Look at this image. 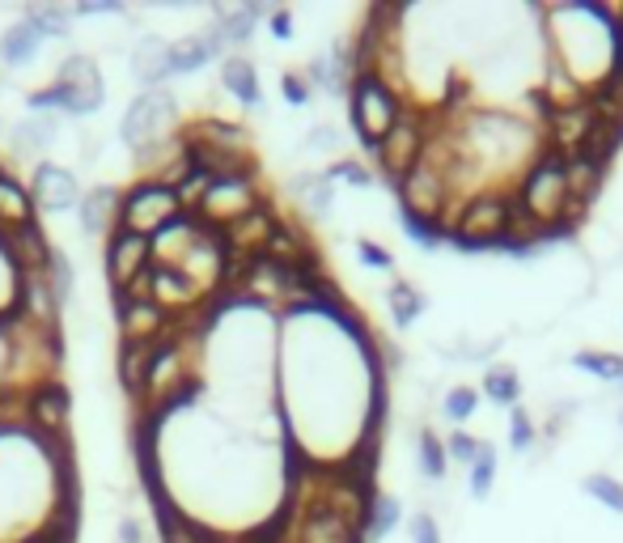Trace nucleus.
<instances>
[{
  "label": "nucleus",
  "instance_id": "obj_24",
  "mask_svg": "<svg viewBox=\"0 0 623 543\" xmlns=\"http://www.w3.org/2000/svg\"><path fill=\"white\" fill-rule=\"evenodd\" d=\"M26 22H30L43 39H64L77 17H73V9H64V4H30V9H26Z\"/></svg>",
  "mask_w": 623,
  "mask_h": 543
},
{
  "label": "nucleus",
  "instance_id": "obj_28",
  "mask_svg": "<svg viewBox=\"0 0 623 543\" xmlns=\"http://www.w3.org/2000/svg\"><path fill=\"white\" fill-rule=\"evenodd\" d=\"M416 463H420V476L425 480H441L445 467H450V454H445V442L432 434V429H420V445H416Z\"/></svg>",
  "mask_w": 623,
  "mask_h": 543
},
{
  "label": "nucleus",
  "instance_id": "obj_19",
  "mask_svg": "<svg viewBox=\"0 0 623 543\" xmlns=\"http://www.w3.org/2000/svg\"><path fill=\"white\" fill-rule=\"evenodd\" d=\"M60 137V115H26L22 124L9 128V145L17 157H35V153H48Z\"/></svg>",
  "mask_w": 623,
  "mask_h": 543
},
{
  "label": "nucleus",
  "instance_id": "obj_6",
  "mask_svg": "<svg viewBox=\"0 0 623 543\" xmlns=\"http://www.w3.org/2000/svg\"><path fill=\"white\" fill-rule=\"evenodd\" d=\"M509 208H514V192L509 188H483L467 199L463 221L454 230V247L458 250H496V243L509 230Z\"/></svg>",
  "mask_w": 623,
  "mask_h": 543
},
{
  "label": "nucleus",
  "instance_id": "obj_35",
  "mask_svg": "<svg viewBox=\"0 0 623 543\" xmlns=\"http://www.w3.org/2000/svg\"><path fill=\"white\" fill-rule=\"evenodd\" d=\"M327 179H332V183H352V188H374V174H369V166H361V161H348V157H339L336 166L327 170Z\"/></svg>",
  "mask_w": 623,
  "mask_h": 543
},
{
  "label": "nucleus",
  "instance_id": "obj_23",
  "mask_svg": "<svg viewBox=\"0 0 623 543\" xmlns=\"http://www.w3.org/2000/svg\"><path fill=\"white\" fill-rule=\"evenodd\" d=\"M386 306H390L394 327L403 332V327H412V323L425 314V294H420L412 281H390V289H386Z\"/></svg>",
  "mask_w": 623,
  "mask_h": 543
},
{
  "label": "nucleus",
  "instance_id": "obj_3",
  "mask_svg": "<svg viewBox=\"0 0 623 543\" xmlns=\"http://www.w3.org/2000/svg\"><path fill=\"white\" fill-rule=\"evenodd\" d=\"M432 124H437V111H425V106H412V102H407L403 115L394 119V128L378 141L374 161H378V174H382L390 188H399V183L420 166Z\"/></svg>",
  "mask_w": 623,
  "mask_h": 543
},
{
  "label": "nucleus",
  "instance_id": "obj_32",
  "mask_svg": "<svg viewBox=\"0 0 623 543\" xmlns=\"http://www.w3.org/2000/svg\"><path fill=\"white\" fill-rule=\"evenodd\" d=\"M476 408H480V391H476V387H450L445 399H441V416H445V421H454V425L471 421V416H476Z\"/></svg>",
  "mask_w": 623,
  "mask_h": 543
},
{
  "label": "nucleus",
  "instance_id": "obj_26",
  "mask_svg": "<svg viewBox=\"0 0 623 543\" xmlns=\"http://www.w3.org/2000/svg\"><path fill=\"white\" fill-rule=\"evenodd\" d=\"M399 225H403V234L420 250H437L445 243V230H441L437 217H420V212H412V208H399Z\"/></svg>",
  "mask_w": 623,
  "mask_h": 543
},
{
  "label": "nucleus",
  "instance_id": "obj_40",
  "mask_svg": "<svg viewBox=\"0 0 623 543\" xmlns=\"http://www.w3.org/2000/svg\"><path fill=\"white\" fill-rule=\"evenodd\" d=\"M310 148H319V153H336L339 148V141H336V128L332 124H319V128H310Z\"/></svg>",
  "mask_w": 623,
  "mask_h": 543
},
{
  "label": "nucleus",
  "instance_id": "obj_41",
  "mask_svg": "<svg viewBox=\"0 0 623 543\" xmlns=\"http://www.w3.org/2000/svg\"><path fill=\"white\" fill-rule=\"evenodd\" d=\"M268 30H272L281 43H288V39H293V13H288V9H272V13H268Z\"/></svg>",
  "mask_w": 623,
  "mask_h": 543
},
{
  "label": "nucleus",
  "instance_id": "obj_11",
  "mask_svg": "<svg viewBox=\"0 0 623 543\" xmlns=\"http://www.w3.org/2000/svg\"><path fill=\"white\" fill-rule=\"evenodd\" d=\"M81 183H77V174L68 170V166H60V161H39L35 170H30V199H35V208H43V212H68V208H77L81 204Z\"/></svg>",
  "mask_w": 623,
  "mask_h": 543
},
{
  "label": "nucleus",
  "instance_id": "obj_34",
  "mask_svg": "<svg viewBox=\"0 0 623 543\" xmlns=\"http://www.w3.org/2000/svg\"><path fill=\"white\" fill-rule=\"evenodd\" d=\"M534 438H538V429H534L527 408L518 403V408L509 412V445H514L518 454H530V450H534Z\"/></svg>",
  "mask_w": 623,
  "mask_h": 543
},
{
  "label": "nucleus",
  "instance_id": "obj_36",
  "mask_svg": "<svg viewBox=\"0 0 623 543\" xmlns=\"http://www.w3.org/2000/svg\"><path fill=\"white\" fill-rule=\"evenodd\" d=\"M480 438H471L467 429H454L450 438H445V454H450V463H476V454H480Z\"/></svg>",
  "mask_w": 623,
  "mask_h": 543
},
{
  "label": "nucleus",
  "instance_id": "obj_7",
  "mask_svg": "<svg viewBox=\"0 0 623 543\" xmlns=\"http://www.w3.org/2000/svg\"><path fill=\"white\" fill-rule=\"evenodd\" d=\"M183 212V204L179 196L170 192V188H161V183H153V179H137L124 199H119V225L124 230H137L144 238H153L161 225H170L174 217Z\"/></svg>",
  "mask_w": 623,
  "mask_h": 543
},
{
  "label": "nucleus",
  "instance_id": "obj_9",
  "mask_svg": "<svg viewBox=\"0 0 623 543\" xmlns=\"http://www.w3.org/2000/svg\"><path fill=\"white\" fill-rule=\"evenodd\" d=\"M22 425L26 434H68V412H73V396L60 378H43L30 391H22L17 399Z\"/></svg>",
  "mask_w": 623,
  "mask_h": 543
},
{
  "label": "nucleus",
  "instance_id": "obj_44",
  "mask_svg": "<svg viewBox=\"0 0 623 543\" xmlns=\"http://www.w3.org/2000/svg\"><path fill=\"white\" fill-rule=\"evenodd\" d=\"M620 387H623V374H620Z\"/></svg>",
  "mask_w": 623,
  "mask_h": 543
},
{
  "label": "nucleus",
  "instance_id": "obj_43",
  "mask_svg": "<svg viewBox=\"0 0 623 543\" xmlns=\"http://www.w3.org/2000/svg\"><path fill=\"white\" fill-rule=\"evenodd\" d=\"M620 429H623V408H620Z\"/></svg>",
  "mask_w": 623,
  "mask_h": 543
},
{
  "label": "nucleus",
  "instance_id": "obj_37",
  "mask_svg": "<svg viewBox=\"0 0 623 543\" xmlns=\"http://www.w3.org/2000/svg\"><path fill=\"white\" fill-rule=\"evenodd\" d=\"M356 259H361V268H369V272H394V255L378 243H369V238H361L356 243Z\"/></svg>",
  "mask_w": 623,
  "mask_h": 543
},
{
  "label": "nucleus",
  "instance_id": "obj_17",
  "mask_svg": "<svg viewBox=\"0 0 623 543\" xmlns=\"http://www.w3.org/2000/svg\"><path fill=\"white\" fill-rule=\"evenodd\" d=\"M119 192L115 188H106V183H98L90 188L81 204H77V221H81V230L90 234V238H106L115 225H119Z\"/></svg>",
  "mask_w": 623,
  "mask_h": 543
},
{
  "label": "nucleus",
  "instance_id": "obj_39",
  "mask_svg": "<svg viewBox=\"0 0 623 543\" xmlns=\"http://www.w3.org/2000/svg\"><path fill=\"white\" fill-rule=\"evenodd\" d=\"M412 543H445V540H441L437 518H432V514H425V509L412 518Z\"/></svg>",
  "mask_w": 623,
  "mask_h": 543
},
{
  "label": "nucleus",
  "instance_id": "obj_29",
  "mask_svg": "<svg viewBox=\"0 0 623 543\" xmlns=\"http://www.w3.org/2000/svg\"><path fill=\"white\" fill-rule=\"evenodd\" d=\"M399 518H403V505L394 493H378L374 501V518H369V540H390L399 531Z\"/></svg>",
  "mask_w": 623,
  "mask_h": 543
},
{
  "label": "nucleus",
  "instance_id": "obj_33",
  "mask_svg": "<svg viewBox=\"0 0 623 543\" xmlns=\"http://www.w3.org/2000/svg\"><path fill=\"white\" fill-rule=\"evenodd\" d=\"M492 484H496V445L483 442L480 454H476V463H471V496H488L492 493Z\"/></svg>",
  "mask_w": 623,
  "mask_h": 543
},
{
  "label": "nucleus",
  "instance_id": "obj_42",
  "mask_svg": "<svg viewBox=\"0 0 623 543\" xmlns=\"http://www.w3.org/2000/svg\"><path fill=\"white\" fill-rule=\"evenodd\" d=\"M119 543H144V527H141V518H119Z\"/></svg>",
  "mask_w": 623,
  "mask_h": 543
},
{
  "label": "nucleus",
  "instance_id": "obj_4",
  "mask_svg": "<svg viewBox=\"0 0 623 543\" xmlns=\"http://www.w3.org/2000/svg\"><path fill=\"white\" fill-rule=\"evenodd\" d=\"M509 188H514L518 204L527 208L534 221L551 225V221L564 212V199H569V188H564V157H560L556 148L543 145Z\"/></svg>",
  "mask_w": 623,
  "mask_h": 543
},
{
  "label": "nucleus",
  "instance_id": "obj_12",
  "mask_svg": "<svg viewBox=\"0 0 623 543\" xmlns=\"http://www.w3.org/2000/svg\"><path fill=\"white\" fill-rule=\"evenodd\" d=\"M394 192H399V204H403V208H412V212H420V217H441L445 199L454 196L450 183H445V174H437L425 161H420Z\"/></svg>",
  "mask_w": 623,
  "mask_h": 543
},
{
  "label": "nucleus",
  "instance_id": "obj_10",
  "mask_svg": "<svg viewBox=\"0 0 623 543\" xmlns=\"http://www.w3.org/2000/svg\"><path fill=\"white\" fill-rule=\"evenodd\" d=\"M148 259H153V243L144 234L124 230V225H115L106 234V281H111V289H132L148 268Z\"/></svg>",
  "mask_w": 623,
  "mask_h": 543
},
{
  "label": "nucleus",
  "instance_id": "obj_27",
  "mask_svg": "<svg viewBox=\"0 0 623 543\" xmlns=\"http://www.w3.org/2000/svg\"><path fill=\"white\" fill-rule=\"evenodd\" d=\"M573 370H585L589 378H602V383H620L623 357L602 352V348H581V352H573Z\"/></svg>",
  "mask_w": 623,
  "mask_h": 543
},
{
  "label": "nucleus",
  "instance_id": "obj_8",
  "mask_svg": "<svg viewBox=\"0 0 623 543\" xmlns=\"http://www.w3.org/2000/svg\"><path fill=\"white\" fill-rule=\"evenodd\" d=\"M268 199L263 192V179L259 174H246V179H217L212 188H208V196L199 199V217L208 221V225H234L238 217H246L250 208H259Z\"/></svg>",
  "mask_w": 623,
  "mask_h": 543
},
{
  "label": "nucleus",
  "instance_id": "obj_25",
  "mask_svg": "<svg viewBox=\"0 0 623 543\" xmlns=\"http://www.w3.org/2000/svg\"><path fill=\"white\" fill-rule=\"evenodd\" d=\"M483 396L492 399V403H501V408H518V403H522V378H518V370H509V365L488 370V374H483Z\"/></svg>",
  "mask_w": 623,
  "mask_h": 543
},
{
  "label": "nucleus",
  "instance_id": "obj_16",
  "mask_svg": "<svg viewBox=\"0 0 623 543\" xmlns=\"http://www.w3.org/2000/svg\"><path fill=\"white\" fill-rule=\"evenodd\" d=\"M293 543H369L348 518H339L332 509H306L297 518Z\"/></svg>",
  "mask_w": 623,
  "mask_h": 543
},
{
  "label": "nucleus",
  "instance_id": "obj_38",
  "mask_svg": "<svg viewBox=\"0 0 623 543\" xmlns=\"http://www.w3.org/2000/svg\"><path fill=\"white\" fill-rule=\"evenodd\" d=\"M281 94H285L288 106H306L314 90H310V81L301 73H281Z\"/></svg>",
  "mask_w": 623,
  "mask_h": 543
},
{
  "label": "nucleus",
  "instance_id": "obj_5",
  "mask_svg": "<svg viewBox=\"0 0 623 543\" xmlns=\"http://www.w3.org/2000/svg\"><path fill=\"white\" fill-rule=\"evenodd\" d=\"M174 132H179V102H174L170 90H141L137 99L128 102L124 119H119V141L132 153L161 145Z\"/></svg>",
  "mask_w": 623,
  "mask_h": 543
},
{
  "label": "nucleus",
  "instance_id": "obj_21",
  "mask_svg": "<svg viewBox=\"0 0 623 543\" xmlns=\"http://www.w3.org/2000/svg\"><path fill=\"white\" fill-rule=\"evenodd\" d=\"M43 48V35L22 17V22H13L4 35H0V60L9 64V68H26L35 55Z\"/></svg>",
  "mask_w": 623,
  "mask_h": 543
},
{
  "label": "nucleus",
  "instance_id": "obj_30",
  "mask_svg": "<svg viewBox=\"0 0 623 543\" xmlns=\"http://www.w3.org/2000/svg\"><path fill=\"white\" fill-rule=\"evenodd\" d=\"M43 276H48L51 294H55V301L64 306L68 297H73V263H68V255L60 247L48 250V263H43Z\"/></svg>",
  "mask_w": 623,
  "mask_h": 543
},
{
  "label": "nucleus",
  "instance_id": "obj_18",
  "mask_svg": "<svg viewBox=\"0 0 623 543\" xmlns=\"http://www.w3.org/2000/svg\"><path fill=\"white\" fill-rule=\"evenodd\" d=\"M288 192L297 199V208L310 217V221H327L332 212V199H336V183L327 179V170H306L288 183Z\"/></svg>",
  "mask_w": 623,
  "mask_h": 543
},
{
  "label": "nucleus",
  "instance_id": "obj_1",
  "mask_svg": "<svg viewBox=\"0 0 623 543\" xmlns=\"http://www.w3.org/2000/svg\"><path fill=\"white\" fill-rule=\"evenodd\" d=\"M102 99H106V86H102V73H98L94 55L77 51V55H68V60L60 64V73H55L51 86L35 90V94L26 99V106H30V115H73V119H90V115H98Z\"/></svg>",
  "mask_w": 623,
  "mask_h": 543
},
{
  "label": "nucleus",
  "instance_id": "obj_31",
  "mask_svg": "<svg viewBox=\"0 0 623 543\" xmlns=\"http://www.w3.org/2000/svg\"><path fill=\"white\" fill-rule=\"evenodd\" d=\"M581 489H585V496H594L598 505H607L611 514H623V484L615 480V476H607V471L585 476V480H581Z\"/></svg>",
  "mask_w": 623,
  "mask_h": 543
},
{
  "label": "nucleus",
  "instance_id": "obj_13",
  "mask_svg": "<svg viewBox=\"0 0 623 543\" xmlns=\"http://www.w3.org/2000/svg\"><path fill=\"white\" fill-rule=\"evenodd\" d=\"M225 35H221V26H217V17L204 26V30H195L187 39H179V43H170V73L174 77H187L195 68H204V64H212L217 55H225Z\"/></svg>",
  "mask_w": 623,
  "mask_h": 543
},
{
  "label": "nucleus",
  "instance_id": "obj_20",
  "mask_svg": "<svg viewBox=\"0 0 623 543\" xmlns=\"http://www.w3.org/2000/svg\"><path fill=\"white\" fill-rule=\"evenodd\" d=\"M221 90L234 94L246 111H259V106H263L259 73H255V64H250L246 55H225V64H221Z\"/></svg>",
  "mask_w": 623,
  "mask_h": 543
},
{
  "label": "nucleus",
  "instance_id": "obj_14",
  "mask_svg": "<svg viewBox=\"0 0 623 543\" xmlns=\"http://www.w3.org/2000/svg\"><path fill=\"white\" fill-rule=\"evenodd\" d=\"M128 68H132L141 90H166V81L174 77L170 73V43L161 35H141L132 55H128Z\"/></svg>",
  "mask_w": 623,
  "mask_h": 543
},
{
  "label": "nucleus",
  "instance_id": "obj_22",
  "mask_svg": "<svg viewBox=\"0 0 623 543\" xmlns=\"http://www.w3.org/2000/svg\"><path fill=\"white\" fill-rule=\"evenodd\" d=\"M272 9L268 4H246V9H230V13H217V26L225 35V48H246L259 30V22L268 17Z\"/></svg>",
  "mask_w": 623,
  "mask_h": 543
},
{
  "label": "nucleus",
  "instance_id": "obj_15",
  "mask_svg": "<svg viewBox=\"0 0 623 543\" xmlns=\"http://www.w3.org/2000/svg\"><path fill=\"white\" fill-rule=\"evenodd\" d=\"M153 352H157V340H119L115 370H119V387H124V396H128L132 408L144 399L148 370H153Z\"/></svg>",
  "mask_w": 623,
  "mask_h": 543
},
{
  "label": "nucleus",
  "instance_id": "obj_2",
  "mask_svg": "<svg viewBox=\"0 0 623 543\" xmlns=\"http://www.w3.org/2000/svg\"><path fill=\"white\" fill-rule=\"evenodd\" d=\"M403 106H407V99L394 86H386L378 73L352 77V86H348V124L361 137V145H365L369 157L378 153V141L394 128V119L403 115Z\"/></svg>",
  "mask_w": 623,
  "mask_h": 543
}]
</instances>
